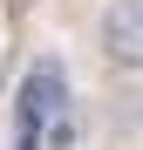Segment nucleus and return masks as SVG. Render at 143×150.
<instances>
[{"instance_id": "f257e3e1", "label": "nucleus", "mask_w": 143, "mask_h": 150, "mask_svg": "<svg viewBox=\"0 0 143 150\" xmlns=\"http://www.w3.org/2000/svg\"><path fill=\"white\" fill-rule=\"evenodd\" d=\"M95 41L116 68H143V0H109L95 21Z\"/></svg>"}, {"instance_id": "f03ea898", "label": "nucleus", "mask_w": 143, "mask_h": 150, "mask_svg": "<svg viewBox=\"0 0 143 150\" xmlns=\"http://www.w3.org/2000/svg\"><path fill=\"white\" fill-rule=\"evenodd\" d=\"M61 103H68V82H61V62H34V75H27V89H20V123H27V130H48V123L61 116Z\"/></svg>"}]
</instances>
